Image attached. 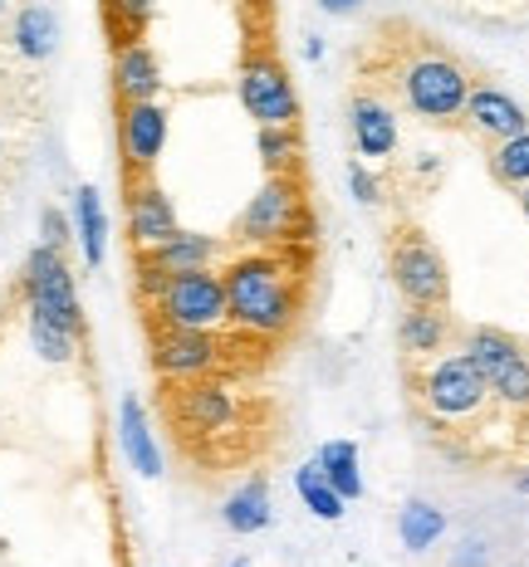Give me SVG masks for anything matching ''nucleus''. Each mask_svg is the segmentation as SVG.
Returning a JSON list of instances; mask_svg holds the SVG:
<instances>
[{
    "label": "nucleus",
    "mask_w": 529,
    "mask_h": 567,
    "mask_svg": "<svg viewBox=\"0 0 529 567\" xmlns=\"http://www.w3.org/2000/svg\"><path fill=\"white\" fill-rule=\"evenodd\" d=\"M157 411L172 431V445L202 470H231L255 460L269 431V401L241 396L226 377L162 382Z\"/></svg>",
    "instance_id": "1"
},
{
    "label": "nucleus",
    "mask_w": 529,
    "mask_h": 567,
    "mask_svg": "<svg viewBox=\"0 0 529 567\" xmlns=\"http://www.w3.org/2000/svg\"><path fill=\"white\" fill-rule=\"evenodd\" d=\"M304 279H309V255L299 245H265L235 255L221 269L226 323L261 338H285L304 313Z\"/></svg>",
    "instance_id": "2"
},
{
    "label": "nucleus",
    "mask_w": 529,
    "mask_h": 567,
    "mask_svg": "<svg viewBox=\"0 0 529 567\" xmlns=\"http://www.w3.org/2000/svg\"><path fill=\"white\" fill-rule=\"evenodd\" d=\"M387 79H373L378 99H397L411 117L421 123H456L470 99V79L461 69V59L446 54L441 44H431L427 34H411V40L383 64Z\"/></svg>",
    "instance_id": "3"
},
{
    "label": "nucleus",
    "mask_w": 529,
    "mask_h": 567,
    "mask_svg": "<svg viewBox=\"0 0 529 567\" xmlns=\"http://www.w3.org/2000/svg\"><path fill=\"white\" fill-rule=\"evenodd\" d=\"M143 309L152 323H172V328H202L216 333L226 328V284L216 269H186V275H143L138 279Z\"/></svg>",
    "instance_id": "4"
},
{
    "label": "nucleus",
    "mask_w": 529,
    "mask_h": 567,
    "mask_svg": "<svg viewBox=\"0 0 529 567\" xmlns=\"http://www.w3.org/2000/svg\"><path fill=\"white\" fill-rule=\"evenodd\" d=\"M309 196H304L299 176H269L261 192L251 196V206L235 216L231 245L245 250H265V245H309Z\"/></svg>",
    "instance_id": "5"
},
{
    "label": "nucleus",
    "mask_w": 529,
    "mask_h": 567,
    "mask_svg": "<svg viewBox=\"0 0 529 567\" xmlns=\"http://www.w3.org/2000/svg\"><path fill=\"white\" fill-rule=\"evenodd\" d=\"M417 362H427V358H417ZM417 401L437 425H466L496 396H490L486 377L476 372V362H470L461 348V352H441L437 362H427V368L417 372Z\"/></svg>",
    "instance_id": "6"
},
{
    "label": "nucleus",
    "mask_w": 529,
    "mask_h": 567,
    "mask_svg": "<svg viewBox=\"0 0 529 567\" xmlns=\"http://www.w3.org/2000/svg\"><path fill=\"white\" fill-rule=\"evenodd\" d=\"M26 318H40V323H54L64 333H74L79 342L89 338V323H84V309H79V289H74V269H69L64 250L54 245H34L30 259H26Z\"/></svg>",
    "instance_id": "7"
},
{
    "label": "nucleus",
    "mask_w": 529,
    "mask_h": 567,
    "mask_svg": "<svg viewBox=\"0 0 529 567\" xmlns=\"http://www.w3.org/2000/svg\"><path fill=\"white\" fill-rule=\"evenodd\" d=\"M383 255H387V275H393L397 293H403L407 303H421V309H446V299H451L446 259H441V250L417 226H397L383 240Z\"/></svg>",
    "instance_id": "8"
},
{
    "label": "nucleus",
    "mask_w": 529,
    "mask_h": 567,
    "mask_svg": "<svg viewBox=\"0 0 529 567\" xmlns=\"http://www.w3.org/2000/svg\"><path fill=\"white\" fill-rule=\"evenodd\" d=\"M147 348H152V372L162 382H192V377H221L226 372V342L202 328H172L147 318Z\"/></svg>",
    "instance_id": "9"
},
{
    "label": "nucleus",
    "mask_w": 529,
    "mask_h": 567,
    "mask_svg": "<svg viewBox=\"0 0 529 567\" xmlns=\"http://www.w3.org/2000/svg\"><path fill=\"white\" fill-rule=\"evenodd\" d=\"M466 358L486 377L490 396L510 411H529V352L500 328H470L466 333Z\"/></svg>",
    "instance_id": "10"
},
{
    "label": "nucleus",
    "mask_w": 529,
    "mask_h": 567,
    "mask_svg": "<svg viewBox=\"0 0 529 567\" xmlns=\"http://www.w3.org/2000/svg\"><path fill=\"white\" fill-rule=\"evenodd\" d=\"M245 113L255 117V127H285L299 123V93L289 84V69L279 64L269 50H251L241 59V79H235Z\"/></svg>",
    "instance_id": "11"
},
{
    "label": "nucleus",
    "mask_w": 529,
    "mask_h": 567,
    "mask_svg": "<svg viewBox=\"0 0 529 567\" xmlns=\"http://www.w3.org/2000/svg\"><path fill=\"white\" fill-rule=\"evenodd\" d=\"M118 147H123V182L152 176L162 147H167V109L157 99L118 103Z\"/></svg>",
    "instance_id": "12"
},
{
    "label": "nucleus",
    "mask_w": 529,
    "mask_h": 567,
    "mask_svg": "<svg viewBox=\"0 0 529 567\" xmlns=\"http://www.w3.org/2000/svg\"><path fill=\"white\" fill-rule=\"evenodd\" d=\"M128 186V235H133V250H152L162 245L167 235H176V210H172V196L162 192L152 176H133Z\"/></svg>",
    "instance_id": "13"
},
{
    "label": "nucleus",
    "mask_w": 529,
    "mask_h": 567,
    "mask_svg": "<svg viewBox=\"0 0 529 567\" xmlns=\"http://www.w3.org/2000/svg\"><path fill=\"white\" fill-rule=\"evenodd\" d=\"M226 255V245L216 235H196V230H176L152 250H138V279L143 275H186V269H211Z\"/></svg>",
    "instance_id": "14"
},
{
    "label": "nucleus",
    "mask_w": 529,
    "mask_h": 567,
    "mask_svg": "<svg viewBox=\"0 0 529 567\" xmlns=\"http://www.w3.org/2000/svg\"><path fill=\"white\" fill-rule=\"evenodd\" d=\"M348 127H353V147L358 157H393L397 152V117H393V103L378 99L373 89H358L348 103Z\"/></svg>",
    "instance_id": "15"
},
{
    "label": "nucleus",
    "mask_w": 529,
    "mask_h": 567,
    "mask_svg": "<svg viewBox=\"0 0 529 567\" xmlns=\"http://www.w3.org/2000/svg\"><path fill=\"white\" fill-rule=\"evenodd\" d=\"M461 117L470 123V133L486 137V142H505V137L529 133L525 109L510 99V93H500V89H490V84H476V89H470Z\"/></svg>",
    "instance_id": "16"
},
{
    "label": "nucleus",
    "mask_w": 529,
    "mask_h": 567,
    "mask_svg": "<svg viewBox=\"0 0 529 567\" xmlns=\"http://www.w3.org/2000/svg\"><path fill=\"white\" fill-rule=\"evenodd\" d=\"M162 89V64L157 54H152V44H123V50H113V99L118 103H147L157 99Z\"/></svg>",
    "instance_id": "17"
},
{
    "label": "nucleus",
    "mask_w": 529,
    "mask_h": 567,
    "mask_svg": "<svg viewBox=\"0 0 529 567\" xmlns=\"http://www.w3.org/2000/svg\"><path fill=\"white\" fill-rule=\"evenodd\" d=\"M10 50H16L26 64H40V59H50L59 50V16L54 6H44V0H26V6L10 16Z\"/></svg>",
    "instance_id": "18"
},
{
    "label": "nucleus",
    "mask_w": 529,
    "mask_h": 567,
    "mask_svg": "<svg viewBox=\"0 0 529 567\" xmlns=\"http://www.w3.org/2000/svg\"><path fill=\"white\" fill-rule=\"evenodd\" d=\"M118 435H123L128 465H133L143 480H157V475H162V455H157V441H152L147 411H143V401H138V396H128L123 411H118Z\"/></svg>",
    "instance_id": "19"
},
{
    "label": "nucleus",
    "mask_w": 529,
    "mask_h": 567,
    "mask_svg": "<svg viewBox=\"0 0 529 567\" xmlns=\"http://www.w3.org/2000/svg\"><path fill=\"white\" fill-rule=\"evenodd\" d=\"M446 338H451V318L446 309H421V303H407L403 323H397V342H403V352L411 362L417 358H437L446 348Z\"/></svg>",
    "instance_id": "20"
},
{
    "label": "nucleus",
    "mask_w": 529,
    "mask_h": 567,
    "mask_svg": "<svg viewBox=\"0 0 529 567\" xmlns=\"http://www.w3.org/2000/svg\"><path fill=\"white\" fill-rule=\"evenodd\" d=\"M221 518H226L231 534H261V528H269V518H275V514H269V484H265V475L251 480V484H241V489L226 499Z\"/></svg>",
    "instance_id": "21"
},
{
    "label": "nucleus",
    "mask_w": 529,
    "mask_h": 567,
    "mask_svg": "<svg viewBox=\"0 0 529 567\" xmlns=\"http://www.w3.org/2000/svg\"><path fill=\"white\" fill-rule=\"evenodd\" d=\"M74 220H79V245H84L89 269H99L103 250H109V220H103V200L93 186H79L74 192Z\"/></svg>",
    "instance_id": "22"
},
{
    "label": "nucleus",
    "mask_w": 529,
    "mask_h": 567,
    "mask_svg": "<svg viewBox=\"0 0 529 567\" xmlns=\"http://www.w3.org/2000/svg\"><path fill=\"white\" fill-rule=\"evenodd\" d=\"M255 152H261V162L269 167V176H294V167H299V157H304L299 123L261 127V133H255Z\"/></svg>",
    "instance_id": "23"
},
{
    "label": "nucleus",
    "mask_w": 529,
    "mask_h": 567,
    "mask_svg": "<svg viewBox=\"0 0 529 567\" xmlns=\"http://www.w3.org/2000/svg\"><path fill=\"white\" fill-rule=\"evenodd\" d=\"M314 465L324 470V480L338 489V499H358L363 494V475H358V445L353 441H328L324 451H319V460Z\"/></svg>",
    "instance_id": "24"
},
{
    "label": "nucleus",
    "mask_w": 529,
    "mask_h": 567,
    "mask_svg": "<svg viewBox=\"0 0 529 567\" xmlns=\"http://www.w3.org/2000/svg\"><path fill=\"white\" fill-rule=\"evenodd\" d=\"M152 25V0H103V30H109L113 50L138 44Z\"/></svg>",
    "instance_id": "25"
},
{
    "label": "nucleus",
    "mask_w": 529,
    "mask_h": 567,
    "mask_svg": "<svg viewBox=\"0 0 529 567\" xmlns=\"http://www.w3.org/2000/svg\"><path fill=\"white\" fill-rule=\"evenodd\" d=\"M294 489H299L304 509H314L319 518H344V499H338V489L324 480L319 465H299V470H294Z\"/></svg>",
    "instance_id": "26"
},
{
    "label": "nucleus",
    "mask_w": 529,
    "mask_h": 567,
    "mask_svg": "<svg viewBox=\"0 0 529 567\" xmlns=\"http://www.w3.org/2000/svg\"><path fill=\"white\" fill-rule=\"evenodd\" d=\"M441 528H446V518H441V509H431V504H407L403 518H397L403 548H411V553H427L431 543L441 538Z\"/></svg>",
    "instance_id": "27"
},
{
    "label": "nucleus",
    "mask_w": 529,
    "mask_h": 567,
    "mask_svg": "<svg viewBox=\"0 0 529 567\" xmlns=\"http://www.w3.org/2000/svg\"><path fill=\"white\" fill-rule=\"evenodd\" d=\"M490 172H496V182H505V186H529V133L496 142V147H490Z\"/></svg>",
    "instance_id": "28"
},
{
    "label": "nucleus",
    "mask_w": 529,
    "mask_h": 567,
    "mask_svg": "<svg viewBox=\"0 0 529 567\" xmlns=\"http://www.w3.org/2000/svg\"><path fill=\"white\" fill-rule=\"evenodd\" d=\"M30 323V342H34V352H40L44 362H74L79 358V342L74 333H64V328H54V323H40V318H26Z\"/></svg>",
    "instance_id": "29"
},
{
    "label": "nucleus",
    "mask_w": 529,
    "mask_h": 567,
    "mask_svg": "<svg viewBox=\"0 0 529 567\" xmlns=\"http://www.w3.org/2000/svg\"><path fill=\"white\" fill-rule=\"evenodd\" d=\"M348 186H353V196H358L363 206H378V200H383V182L363 167V162H353V167H348Z\"/></svg>",
    "instance_id": "30"
},
{
    "label": "nucleus",
    "mask_w": 529,
    "mask_h": 567,
    "mask_svg": "<svg viewBox=\"0 0 529 567\" xmlns=\"http://www.w3.org/2000/svg\"><path fill=\"white\" fill-rule=\"evenodd\" d=\"M40 230H44V240H40V245H54V250H64V245H69V226H64V216H59L54 206L40 216Z\"/></svg>",
    "instance_id": "31"
},
{
    "label": "nucleus",
    "mask_w": 529,
    "mask_h": 567,
    "mask_svg": "<svg viewBox=\"0 0 529 567\" xmlns=\"http://www.w3.org/2000/svg\"><path fill=\"white\" fill-rule=\"evenodd\" d=\"M363 0H324V10L328 16H353V10H358Z\"/></svg>",
    "instance_id": "32"
},
{
    "label": "nucleus",
    "mask_w": 529,
    "mask_h": 567,
    "mask_svg": "<svg viewBox=\"0 0 529 567\" xmlns=\"http://www.w3.org/2000/svg\"><path fill=\"white\" fill-rule=\"evenodd\" d=\"M304 54H309V59H319V54H324V40H319V34H309V44H304Z\"/></svg>",
    "instance_id": "33"
},
{
    "label": "nucleus",
    "mask_w": 529,
    "mask_h": 567,
    "mask_svg": "<svg viewBox=\"0 0 529 567\" xmlns=\"http://www.w3.org/2000/svg\"><path fill=\"white\" fill-rule=\"evenodd\" d=\"M10 16V0H0V20H6Z\"/></svg>",
    "instance_id": "34"
},
{
    "label": "nucleus",
    "mask_w": 529,
    "mask_h": 567,
    "mask_svg": "<svg viewBox=\"0 0 529 567\" xmlns=\"http://www.w3.org/2000/svg\"><path fill=\"white\" fill-rule=\"evenodd\" d=\"M520 206H525V216H529V186H525V196H520Z\"/></svg>",
    "instance_id": "35"
},
{
    "label": "nucleus",
    "mask_w": 529,
    "mask_h": 567,
    "mask_svg": "<svg viewBox=\"0 0 529 567\" xmlns=\"http://www.w3.org/2000/svg\"><path fill=\"white\" fill-rule=\"evenodd\" d=\"M520 489H525V494H529V470H525V475H520Z\"/></svg>",
    "instance_id": "36"
},
{
    "label": "nucleus",
    "mask_w": 529,
    "mask_h": 567,
    "mask_svg": "<svg viewBox=\"0 0 529 567\" xmlns=\"http://www.w3.org/2000/svg\"><path fill=\"white\" fill-rule=\"evenodd\" d=\"M235 567H245V563H235Z\"/></svg>",
    "instance_id": "37"
}]
</instances>
